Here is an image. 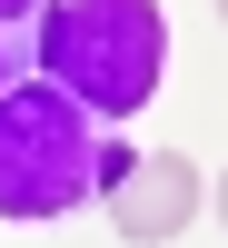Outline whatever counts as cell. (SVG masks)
<instances>
[{
	"label": "cell",
	"mask_w": 228,
	"mask_h": 248,
	"mask_svg": "<svg viewBox=\"0 0 228 248\" xmlns=\"http://www.w3.org/2000/svg\"><path fill=\"white\" fill-rule=\"evenodd\" d=\"M99 179H129V149L79 109L60 79H10L0 90V218H70L90 209Z\"/></svg>",
	"instance_id": "obj_1"
},
{
	"label": "cell",
	"mask_w": 228,
	"mask_h": 248,
	"mask_svg": "<svg viewBox=\"0 0 228 248\" xmlns=\"http://www.w3.org/2000/svg\"><path fill=\"white\" fill-rule=\"evenodd\" d=\"M159 50H169L159 0H50L40 10V79H60L99 129L159 99Z\"/></svg>",
	"instance_id": "obj_2"
},
{
	"label": "cell",
	"mask_w": 228,
	"mask_h": 248,
	"mask_svg": "<svg viewBox=\"0 0 228 248\" xmlns=\"http://www.w3.org/2000/svg\"><path fill=\"white\" fill-rule=\"evenodd\" d=\"M30 60H40V0H0V90L30 79Z\"/></svg>",
	"instance_id": "obj_3"
}]
</instances>
